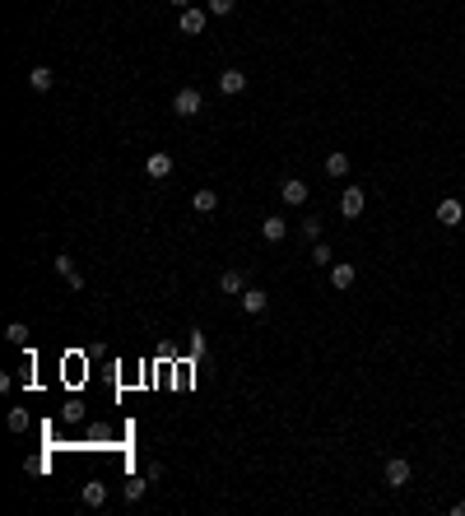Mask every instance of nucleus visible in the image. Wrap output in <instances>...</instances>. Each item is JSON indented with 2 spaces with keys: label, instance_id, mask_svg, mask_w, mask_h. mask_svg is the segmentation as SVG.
I'll use <instances>...</instances> for the list:
<instances>
[{
  "label": "nucleus",
  "instance_id": "nucleus-1",
  "mask_svg": "<svg viewBox=\"0 0 465 516\" xmlns=\"http://www.w3.org/2000/svg\"><path fill=\"white\" fill-rule=\"evenodd\" d=\"M172 112H177V117H201L205 94L201 89H177V94H172Z\"/></svg>",
  "mask_w": 465,
  "mask_h": 516
},
{
  "label": "nucleus",
  "instance_id": "nucleus-2",
  "mask_svg": "<svg viewBox=\"0 0 465 516\" xmlns=\"http://www.w3.org/2000/svg\"><path fill=\"white\" fill-rule=\"evenodd\" d=\"M205 19H210V10H196V5H186L182 19H177V28H182L186 37H201V33H205Z\"/></svg>",
  "mask_w": 465,
  "mask_h": 516
},
{
  "label": "nucleus",
  "instance_id": "nucleus-3",
  "mask_svg": "<svg viewBox=\"0 0 465 516\" xmlns=\"http://www.w3.org/2000/svg\"><path fill=\"white\" fill-rule=\"evenodd\" d=\"M307 182H298V177H284V182H279V200L284 205H307Z\"/></svg>",
  "mask_w": 465,
  "mask_h": 516
},
{
  "label": "nucleus",
  "instance_id": "nucleus-4",
  "mask_svg": "<svg viewBox=\"0 0 465 516\" xmlns=\"http://www.w3.org/2000/svg\"><path fill=\"white\" fill-rule=\"evenodd\" d=\"M465 219V200H437V223L442 228H461Z\"/></svg>",
  "mask_w": 465,
  "mask_h": 516
},
{
  "label": "nucleus",
  "instance_id": "nucleus-5",
  "mask_svg": "<svg viewBox=\"0 0 465 516\" xmlns=\"http://www.w3.org/2000/svg\"><path fill=\"white\" fill-rule=\"evenodd\" d=\"M237 302H242V312H247V316H261L265 307H270V293H265V289H256V284H247V293L237 298Z\"/></svg>",
  "mask_w": 465,
  "mask_h": 516
},
{
  "label": "nucleus",
  "instance_id": "nucleus-6",
  "mask_svg": "<svg viewBox=\"0 0 465 516\" xmlns=\"http://www.w3.org/2000/svg\"><path fill=\"white\" fill-rule=\"evenodd\" d=\"M409 474H414V470H409L405 456H391V461H387V484L391 488H405V484H409Z\"/></svg>",
  "mask_w": 465,
  "mask_h": 516
},
{
  "label": "nucleus",
  "instance_id": "nucleus-7",
  "mask_svg": "<svg viewBox=\"0 0 465 516\" xmlns=\"http://www.w3.org/2000/svg\"><path fill=\"white\" fill-rule=\"evenodd\" d=\"M340 214H344V219H358V214H363V187H344Z\"/></svg>",
  "mask_w": 465,
  "mask_h": 516
},
{
  "label": "nucleus",
  "instance_id": "nucleus-8",
  "mask_svg": "<svg viewBox=\"0 0 465 516\" xmlns=\"http://www.w3.org/2000/svg\"><path fill=\"white\" fill-rule=\"evenodd\" d=\"M172 168H177V163H172V154H149V158H144V172H149L154 182L172 177Z\"/></svg>",
  "mask_w": 465,
  "mask_h": 516
},
{
  "label": "nucleus",
  "instance_id": "nucleus-9",
  "mask_svg": "<svg viewBox=\"0 0 465 516\" xmlns=\"http://www.w3.org/2000/svg\"><path fill=\"white\" fill-rule=\"evenodd\" d=\"M51 270H56V275H61L70 289H84V275L75 270V261H70V256H56V261H51Z\"/></svg>",
  "mask_w": 465,
  "mask_h": 516
},
{
  "label": "nucleus",
  "instance_id": "nucleus-10",
  "mask_svg": "<svg viewBox=\"0 0 465 516\" xmlns=\"http://www.w3.org/2000/svg\"><path fill=\"white\" fill-rule=\"evenodd\" d=\"M261 237H265V242H284V237H289V223L279 219V214H265V219H261Z\"/></svg>",
  "mask_w": 465,
  "mask_h": 516
},
{
  "label": "nucleus",
  "instance_id": "nucleus-11",
  "mask_svg": "<svg viewBox=\"0 0 465 516\" xmlns=\"http://www.w3.org/2000/svg\"><path fill=\"white\" fill-rule=\"evenodd\" d=\"M219 289H223L228 298H242V293H247V275H242V270H223Z\"/></svg>",
  "mask_w": 465,
  "mask_h": 516
},
{
  "label": "nucleus",
  "instance_id": "nucleus-12",
  "mask_svg": "<svg viewBox=\"0 0 465 516\" xmlns=\"http://www.w3.org/2000/svg\"><path fill=\"white\" fill-rule=\"evenodd\" d=\"M242 89H247V75H242V70H223V75H219V94H242Z\"/></svg>",
  "mask_w": 465,
  "mask_h": 516
},
{
  "label": "nucleus",
  "instance_id": "nucleus-13",
  "mask_svg": "<svg viewBox=\"0 0 465 516\" xmlns=\"http://www.w3.org/2000/svg\"><path fill=\"white\" fill-rule=\"evenodd\" d=\"M79 498H84V507H103V502H108V484H103V479H89Z\"/></svg>",
  "mask_w": 465,
  "mask_h": 516
},
{
  "label": "nucleus",
  "instance_id": "nucleus-14",
  "mask_svg": "<svg viewBox=\"0 0 465 516\" xmlns=\"http://www.w3.org/2000/svg\"><path fill=\"white\" fill-rule=\"evenodd\" d=\"M191 205H196V214H214V209H219V191H210V187L196 191V196H191Z\"/></svg>",
  "mask_w": 465,
  "mask_h": 516
},
{
  "label": "nucleus",
  "instance_id": "nucleus-15",
  "mask_svg": "<svg viewBox=\"0 0 465 516\" xmlns=\"http://www.w3.org/2000/svg\"><path fill=\"white\" fill-rule=\"evenodd\" d=\"M354 280H358V270L354 266H330V284H335V289H354Z\"/></svg>",
  "mask_w": 465,
  "mask_h": 516
},
{
  "label": "nucleus",
  "instance_id": "nucleus-16",
  "mask_svg": "<svg viewBox=\"0 0 465 516\" xmlns=\"http://www.w3.org/2000/svg\"><path fill=\"white\" fill-rule=\"evenodd\" d=\"M28 84H33V89H37V94H46V89L56 84V75H51L46 65H33V70H28Z\"/></svg>",
  "mask_w": 465,
  "mask_h": 516
},
{
  "label": "nucleus",
  "instance_id": "nucleus-17",
  "mask_svg": "<svg viewBox=\"0 0 465 516\" xmlns=\"http://www.w3.org/2000/svg\"><path fill=\"white\" fill-rule=\"evenodd\" d=\"M326 177H349V154H326Z\"/></svg>",
  "mask_w": 465,
  "mask_h": 516
},
{
  "label": "nucleus",
  "instance_id": "nucleus-18",
  "mask_svg": "<svg viewBox=\"0 0 465 516\" xmlns=\"http://www.w3.org/2000/svg\"><path fill=\"white\" fill-rule=\"evenodd\" d=\"M298 228H303V237H307V242H321V214H307Z\"/></svg>",
  "mask_w": 465,
  "mask_h": 516
},
{
  "label": "nucleus",
  "instance_id": "nucleus-19",
  "mask_svg": "<svg viewBox=\"0 0 465 516\" xmlns=\"http://www.w3.org/2000/svg\"><path fill=\"white\" fill-rule=\"evenodd\" d=\"M5 340H10V344H28V326H24V321H10V326H5Z\"/></svg>",
  "mask_w": 465,
  "mask_h": 516
},
{
  "label": "nucleus",
  "instance_id": "nucleus-20",
  "mask_svg": "<svg viewBox=\"0 0 465 516\" xmlns=\"http://www.w3.org/2000/svg\"><path fill=\"white\" fill-rule=\"evenodd\" d=\"M205 10H210L214 19H223V15H232V10H237V0H205Z\"/></svg>",
  "mask_w": 465,
  "mask_h": 516
},
{
  "label": "nucleus",
  "instance_id": "nucleus-21",
  "mask_svg": "<svg viewBox=\"0 0 465 516\" xmlns=\"http://www.w3.org/2000/svg\"><path fill=\"white\" fill-rule=\"evenodd\" d=\"M10 433H28V409H10Z\"/></svg>",
  "mask_w": 465,
  "mask_h": 516
},
{
  "label": "nucleus",
  "instance_id": "nucleus-22",
  "mask_svg": "<svg viewBox=\"0 0 465 516\" xmlns=\"http://www.w3.org/2000/svg\"><path fill=\"white\" fill-rule=\"evenodd\" d=\"M312 261H316V266H330V261H335V256H330V247H326V242H312Z\"/></svg>",
  "mask_w": 465,
  "mask_h": 516
},
{
  "label": "nucleus",
  "instance_id": "nucleus-23",
  "mask_svg": "<svg viewBox=\"0 0 465 516\" xmlns=\"http://www.w3.org/2000/svg\"><path fill=\"white\" fill-rule=\"evenodd\" d=\"M144 488H149V479H130V484H126V502H140Z\"/></svg>",
  "mask_w": 465,
  "mask_h": 516
},
{
  "label": "nucleus",
  "instance_id": "nucleus-24",
  "mask_svg": "<svg viewBox=\"0 0 465 516\" xmlns=\"http://www.w3.org/2000/svg\"><path fill=\"white\" fill-rule=\"evenodd\" d=\"M144 479L154 484V479H163V461H149V470H144Z\"/></svg>",
  "mask_w": 465,
  "mask_h": 516
},
{
  "label": "nucleus",
  "instance_id": "nucleus-25",
  "mask_svg": "<svg viewBox=\"0 0 465 516\" xmlns=\"http://www.w3.org/2000/svg\"><path fill=\"white\" fill-rule=\"evenodd\" d=\"M451 516H465V498H461V502H456V507H451Z\"/></svg>",
  "mask_w": 465,
  "mask_h": 516
},
{
  "label": "nucleus",
  "instance_id": "nucleus-26",
  "mask_svg": "<svg viewBox=\"0 0 465 516\" xmlns=\"http://www.w3.org/2000/svg\"><path fill=\"white\" fill-rule=\"evenodd\" d=\"M172 5H177V10H186V5H191V0H172Z\"/></svg>",
  "mask_w": 465,
  "mask_h": 516
}]
</instances>
